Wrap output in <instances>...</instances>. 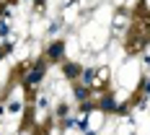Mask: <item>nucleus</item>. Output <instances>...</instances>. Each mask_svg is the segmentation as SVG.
Returning a JSON list of instances; mask_svg holds the SVG:
<instances>
[{"label": "nucleus", "mask_w": 150, "mask_h": 135, "mask_svg": "<svg viewBox=\"0 0 150 135\" xmlns=\"http://www.w3.org/2000/svg\"><path fill=\"white\" fill-rule=\"evenodd\" d=\"M62 52H65V44H62V42H54V44L47 49L49 60H60V57H62Z\"/></svg>", "instance_id": "f03ea898"}, {"label": "nucleus", "mask_w": 150, "mask_h": 135, "mask_svg": "<svg viewBox=\"0 0 150 135\" xmlns=\"http://www.w3.org/2000/svg\"><path fill=\"white\" fill-rule=\"evenodd\" d=\"M42 75H44V65L39 62V65H36V68L31 70V75H29V78H26V83H29V86H36V83L42 81Z\"/></svg>", "instance_id": "f257e3e1"}, {"label": "nucleus", "mask_w": 150, "mask_h": 135, "mask_svg": "<svg viewBox=\"0 0 150 135\" xmlns=\"http://www.w3.org/2000/svg\"><path fill=\"white\" fill-rule=\"evenodd\" d=\"M101 106H104L106 112H111V109H117V101H114V99H111V96H106L104 101H101Z\"/></svg>", "instance_id": "20e7f679"}, {"label": "nucleus", "mask_w": 150, "mask_h": 135, "mask_svg": "<svg viewBox=\"0 0 150 135\" xmlns=\"http://www.w3.org/2000/svg\"><path fill=\"white\" fill-rule=\"evenodd\" d=\"M78 73H80V68H78V65H73V62H70V65H65V75H67V78H75Z\"/></svg>", "instance_id": "7ed1b4c3"}, {"label": "nucleus", "mask_w": 150, "mask_h": 135, "mask_svg": "<svg viewBox=\"0 0 150 135\" xmlns=\"http://www.w3.org/2000/svg\"><path fill=\"white\" fill-rule=\"evenodd\" d=\"M86 94H88V91H86V89H80V86H75V96H78V99H80V101H83V99H86Z\"/></svg>", "instance_id": "39448f33"}]
</instances>
